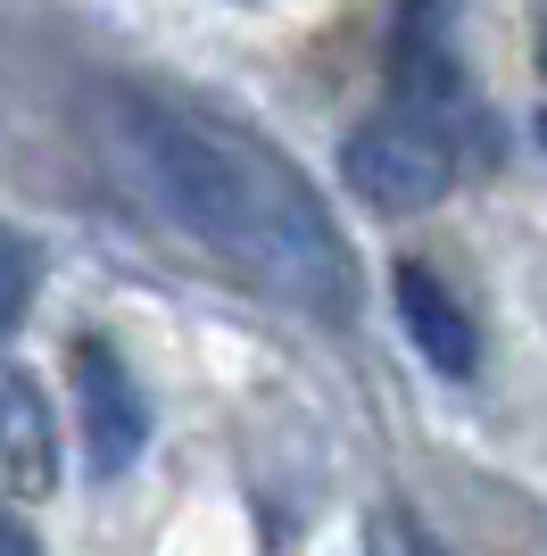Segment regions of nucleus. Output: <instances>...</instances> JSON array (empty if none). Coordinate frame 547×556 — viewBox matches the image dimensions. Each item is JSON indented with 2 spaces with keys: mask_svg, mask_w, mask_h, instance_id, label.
Segmentation results:
<instances>
[{
  "mask_svg": "<svg viewBox=\"0 0 547 556\" xmlns=\"http://www.w3.org/2000/svg\"><path fill=\"white\" fill-rule=\"evenodd\" d=\"M50 490H59V424H50V399L17 357H0V498L34 507Z\"/></svg>",
  "mask_w": 547,
  "mask_h": 556,
  "instance_id": "obj_5",
  "label": "nucleus"
},
{
  "mask_svg": "<svg viewBox=\"0 0 547 556\" xmlns=\"http://www.w3.org/2000/svg\"><path fill=\"white\" fill-rule=\"evenodd\" d=\"M109 134H116V159L133 166L141 200L175 232H191L207 257L282 291L307 316H332V325L357 316V250L316 200V184L274 141L141 92L109 100Z\"/></svg>",
  "mask_w": 547,
  "mask_h": 556,
  "instance_id": "obj_1",
  "label": "nucleus"
},
{
  "mask_svg": "<svg viewBox=\"0 0 547 556\" xmlns=\"http://www.w3.org/2000/svg\"><path fill=\"white\" fill-rule=\"evenodd\" d=\"M34 291H42V257H34V241L0 232V332H17V325H25Z\"/></svg>",
  "mask_w": 547,
  "mask_h": 556,
  "instance_id": "obj_7",
  "label": "nucleus"
},
{
  "mask_svg": "<svg viewBox=\"0 0 547 556\" xmlns=\"http://www.w3.org/2000/svg\"><path fill=\"white\" fill-rule=\"evenodd\" d=\"M373 556H440V548L407 523V507H373Z\"/></svg>",
  "mask_w": 547,
  "mask_h": 556,
  "instance_id": "obj_8",
  "label": "nucleus"
},
{
  "mask_svg": "<svg viewBox=\"0 0 547 556\" xmlns=\"http://www.w3.org/2000/svg\"><path fill=\"white\" fill-rule=\"evenodd\" d=\"M0 556H42V548H34V532H25L17 515H0Z\"/></svg>",
  "mask_w": 547,
  "mask_h": 556,
  "instance_id": "obj_9",
  "label": "nucleus"
},
{
  "mask_svg": "<svg viewBox=\"0 0 547 556\" xmlns=\"http://www.w3.org/2000/svg\"><path fill=\"white\" fill-rule=\"evenodd\" d=\"M67 374H75V416H84L91 473H125V465L150 448V399H141L133 366H125L109 341L84 332V341L67 349Z\"/></svg>",
  "mask_w": 547,
  "mask_h": 556,
  "instance_id": "obj_4",
  "label": "nucleus"
},
{
  "mask_svg": "<svg viewBox=\"0 0 547 556\" xmlns=\"http://www.w3.org/2000/svg\"><path fill=\"white\" fill-rule=\"evenodd\" d=\"M341 184L382 216H423L456 184V141L440 125H423V116H407V109L373 116V125H357L341 141Z\"/></svg>",
  "mask_w": 547,
  "mask_h": 556,
  "instance_id": "obj_2",
  "label": "nucleus"
},
{
  "mask_svg": "<svg viewBox=\"0 0 547 556\" xmlns=\"http://www.w3.org/2000/svg\"><path fill=\"white\" fill-rule=\"evenodd\" d=\"M539 141H547V116H539Z\"/></svg>",
  "mask_w": 547,
  "mask_h": 556,
  "instance_id": "obj_11",
  "label": "nucleus"
},
{
  "mask_svg": "<svg viewBox=\"0 0 547 556\" xmlns=\"http://www.w3.org/2000/svg\"><path fill=\"white\" fill-rule=\"evenodd\" d=\"M390 300H398L407 341L423 349V366L448 374V382H473V374H481V332H473V316H465V300H456L432 266H415V257H407V266H390Z\"/></svg>",
  "mask_w": 547,
  "mask_h": 556,
  "instance_id": "obj_6",
  "label": "nucleus"
},
{
  "mask_svg": "<svg viewBox=\"0 0 547 556\" xmlns=\"http://www.w3.org/2000/svg\"><path fill=\"white\" fill-rule=\"evenodd\" d=\"M456 0H398V25H390V92L398 109L423 116L448 134L465 116V59H456Z\"/></svg>",
  "mask_w": 547,
  "mask_h": 556,
  "instance_id": "obj_3",
  "label": "nucleus"
},
{
  "mask_svg": "<svg viewBox=\"0 0 547 556\" xmlns=\"http://www.w3.org/2000/svg\"><path fill=\"white\" fill-rule=\"evenodd\" d=\"M539 67H547V34H539Z\"/></svg>",
  "mask_w": 547,
  "mask_h": 556,
  "instance_id": "obj_10",
  "label": "nucleus"
}]
</instances>
